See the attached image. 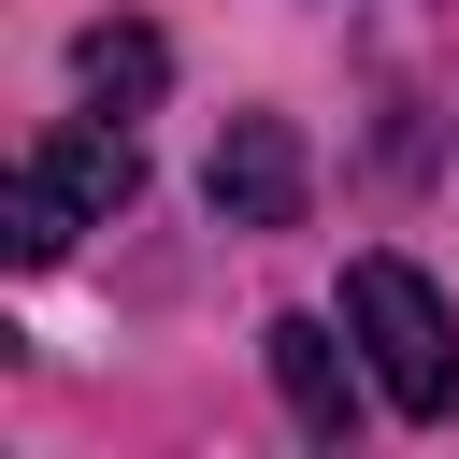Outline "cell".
Instances as JSON below:
<instances>
[{"label":"cell","mask_w":459,"mask_h":459,"mask_svg":"<svg viewBox=\"0 0 459 459\" xmlns=\"http://www.w3.org/2000/svg\"><path fill=\"white\" fill-rule=\"evenodd\" d=\"M344 344H359V330H344ZM344 344H330L316 316H273V330H258V359H273V387H287V416H301L316 445L359 430V373H344Z\"/></svg>","instance_id":"cell-4"},{"label":"cell","mask_w":459,"mask_h":459,"mask_svg":"<svg viewBox=\"0 0 459 459\" xmlns=\"http://www.w3.org/2000/svg\"><path fill=\"white\" fill-rule=\"evenodd\" d=\"M301 186H316V158H301V129H287V115H230V129H215V158H201V201H215L230 230H287V215H301Z\"/></svg>","instance_id":"cell-3"},{"label":"cell","mask_w":459,"mask_h":459,"mask_svg":"<svg viewBox=\"0 0 459 459\" xmlns=\"http://www.w3.org/2000/svg\"><path fill=\"white\" fill-rule=\"evenodd\" d=\"M129 186H143V158H129V115H115V129H100V115H72V129H57V143H43V158L0 186V258H14V273L72 258V230H100Z\"/></svg>","instance_id":"cell-1"},{"label":"cell","mask_w":459,"mask_h":459,"mask_svg":"<svg viewBox=\"0 0 459 459\" xmlns=\"http://www.w3.org/2000/svg\"><path fill=\"white\" fill-rule=\"evenodd\" d=\"M344 330H359L387 416H445L459 402V330H445V301H430L416 258H344Z\"/></svg>","instance_id":"cell-2"},{"label":"cell","mask_w":459,"mask_h":459,"mask_svg":"<svg viewBox=\"0 0 459 459\" xmlns=\"http://www.w3.org/2000/svg\"><path fill=\"white\" fill-rule=\"evenodd\" d=\"M72 72H86V100H100V115H143V100L172 86L158 29H86V43H72Z\"/></svg>","instance_id":"cell-5"}]
</instances>
